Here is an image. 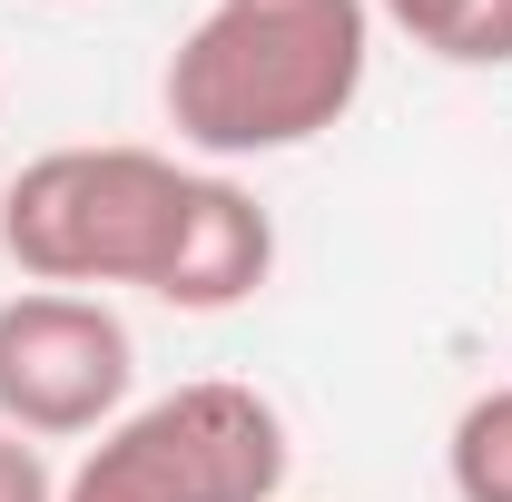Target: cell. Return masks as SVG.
Segmentation results:
<instances>
[{
	"label": "cell",
	"mask_w": 512,
	"mask_h": 502,
	"mask_svg": "<svg viewBox=\"0 0 512 502\" xmlns=\"http://www.w3.org/2000/svg\"><path fill=\"white\" fill-rule=\"evenodd\" d=\"M0 256L30 286L69 296L138 286L178 315H227L276 276V217L227 168L99 138V148H40L0 188Z\"/></svg>",
	"instance_id": "1"
},
{
	"label": "cell",
	"mask_w": 512,
	"mask_h": 502,
	"mask_svg": "<svg viewBox=\"0 0 512 502\" xmlns=\"http://www.w3.org/2000/svg\"><path fill=\"white\" fill-rule=\"evenodd\" d=\"M375 0H207L158 69V109L207 168L316 148L365 99Z\"/></svg>",
	"instance_id": "2"
},
{
	"label": "cell",
	"mask_w": 512,
	"mask_h": 502,
	"mask_svg": "<svg viewBox=\"0 0 512 502\" xmlns=\"http://www.w3.org/2000/svg\"><path fill=\"white\" fill-rule=\"evenodd\" d=\"M286 473V414L237 375H197L89 434L60 502H286Z\"/></svg>",
	"instance_id": "3"
},
{
	"label": "cell",
	"mask_w": 512,
	"mask_h": 502,
	"mask_svg": "<svg viewBox=\"0 0 512 502\" xmlns=\"http://www.w3.org/2000/svg\"><path fill=\"white\" fill-rule=\"evenodd\" d=\"M138 384V345L109 296L69 286H20L0 296V424L30 443L109 434Z\"/></svg>",
	"instance_id": "4"
},
{
	"label": "cell",
	"mask_w": 512,
	"mask_h": 502,
	"mask_svg": "<svg viewBox=\"0 0 512 502\" xmlns=\"http://www.w3.org/2000/svg\"><path fill=\"white\" fill-rule=\"evenodd\" d=\"M375 20H394L444 69H512V0H375Z\"/></svg>",
	"instance_id": "5"
},
{
	"label": "cell",
	"mask_w": 512,
	"mask_h": 502,
	"mask_svg": "<svg viewBox=\"0 0 512 502\" xmlns=\"http://www.w3.org/2000/svg\"><path fill=\"white\" fill-rule=\"evenodd\" d=\"M444 473H453V502H512V384L473 394L453 414Z\"/></svg>",
	"instance_id": "6"
},
{
	"label": "cell",
	"mask_w": 512,
	"mask_h": 502,
	"mask_svg": "<svg viewBox=\"0 0 512 502\" xmlns=\"http://www.w3.org/2000/svg\"><path fill=\"white\" fill-rule=\"evenodd\" d=\"M0 502H60L50 453H40L30 434H10V424H0Z\"/></svg>",
	"instance_id": "7"
}]
</instances>
